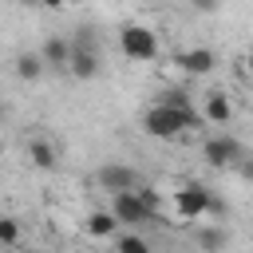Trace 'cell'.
Instances as JSON below:
<instances>
[{"label":"cell","instance_id":"20","mask_svg":"<svg viewBox=\"0 0 253 253\" xmlns=\"http://www.w3.org/2000/svg\"><path fill=\"white\" fill-rule=\"evenodd\" d=\"M12 4H20V8H32V4H40V0H12Z\"/></svg>","mask_w":253,"mask_h":253},{"label":"cell","instance_id":"1","mask_svg":"<svg viewBox=\"0 0 253 253\" xmlns=\"http://www.w3.org/2000/svg\"><path fill=\"white\" fill-rule=\"evenodd\" d=\"M198 126H206V119H202V111H194V103H190V107L154 103V107L142 115V130H146L150 138H178V134L198 130Z\"/></svg>","mask_w":253,"mask_h":253},{"label":"cell","instance_id":"11","mask_svg":"<svg viewBox=\"0 0 253 253\" xmlns=\"http://www.w3.org/2000/svg\"><path fill=\"white\" fill-rule=\"evenodd\" d=\"M229 245V229L225 225H206V229H198V249L202 253H221Z\"/></svg>","mask_w":253,"mask_h":253},{"label":"cell","instance_id":"14","mask_svg":"<svg viewBox=\"0 0 253 253\" xmlns=\"http://www.w3.org/2000/svg\"><path fill=\"white\" fill-rule=\"evenodd\" d=\"M115 229H119V221H115L111 210H95V213H87V233H91V237H111Z\"/></svg>","mask_w":253,"mask_h":253},{"label":"cell","instance_id":"3","mask_svg":"<svg viewBox=\"0 0 253 253\" xmlns=\"http://www.w3.org/2000/svg\"><path fill=\"white\" fill-rule=\"evenodd\" d=\"M119 47L126 51V59H138V63L158 59V36L146 24H123L119 28Z\"/></svg>","mask_w":253,"mask_h":253},{"label":"cell","instance_id":"7","mask_svg":"<svg viewBox=\"0 0 253 253\" xmlns=\"http://www.w3.org/2000/svg\"><path fill=\"white\" fill-rule=\"evenodd\" d=\"M210 186H202V182H186V186H178L174 190V210H178V217L182 221H194V217H202L206 213V206H210Z\"/></svg>","mask_w":253,"mask_h":253},{"label":"cell","instance_id":"4","mask_svg":"<svg viewBox=\"0 0 253 253\" xmlns=\"http://www.w3.org/2000/svg\"><path fill=\"white\" fill-rule=\"evenodd\" d=\"M138 190V186H134ZM134 190H123V194H111V213H115V221L119 225H150L154 217H158V210H150Z\"/></svg>","mask_w":253,"mask_h":253},{"label":"cell","instance_id":"15","mask_svg":"<svg viewBox=\"0 0 253 253\" xmlns=\"http://www.w3.org/2000/svg\"><path fill=\"white\" fill-rule=\"evenodd\" d=\"M115 253H150V245H146L138 233H123V237L115 241Z\"/></svg>","mask_w":253,"mask_h":253},{"label":"cell","instance_id":"21","mask_svg":"<svg viewBox=\"0 0 253 253\" xmlns=\"http://www.w3.org/2000/svg\"><path fill=\"white\" fill-rule=\"evenodd\" d=\"M245 67H249V75H253V51H249V55H245Z\"/></svg>","mask_w":253,"mask_h":253},{"label":"cell","instance_id":"16","mask_svg":"<svg viewBox=\"0 0 253 253\" xmlns=\"http://www.w3.org/2000/svg\"><path fill=\"white\" fill-rule=\"evenodd\" d=\"M20 241V221L16 217H0V245H16Z\"/></svg>","mask_w":253,"mask_h":253},{"label":"cell","instance_id":"9","mask_svg":"<svg viewBox=\"0 0 253 253\" xmlns=\"http://www.w3.org/2000/svg\"><path fill=\"white\" fill-rule=\"evenodd\" d=\"M178 67H182L186 75H210V71L217 67V55H213L210 47H190V51L178 55Z\"/></svg>","mask_w":253,"mask_h":253},{"label":"cell","instance_id":"5","mask_svg":"<svg viewBox=\"0 0 253 253\" xmlns=\"http://www.w3.org/2000/svg\"><path fill=\"white\" fill-rule=\"evenodd\" d=\"M202 158L213 166V170H225V166H237L245 158V146L233 138V134H210L206 146H202Z\"/></svg>","mask_w":253,"mask_h":253},{"label":"cell","instance_id":"8","mask_svg":"<svg viewBox=\"0 0 253 253\" xmlns=\"http://www.w3.org/2000/svg\"><path fill=\"white\" fill-rule=\"evenodd\" d=\"M40 59H43V67H51V71H67L71 40H63V36H47L43 47H40Z\"/></svg>","mask_w":253,"mask_h":253},{"label":"cell","instance_id":"19","mask_svg":"<svg viewBox=\"0 0 253 253\" xmlns=\"http://www.w3.org/2000/svg\"><path fill=\"white\" fill-rule=\"evenodd\" d=\"M43 8H63V0H40Z\"/></svg>","mask_w":253,"mask_h":253},{"label":"cell","instance_id":"6","mask_svg":"<svg viewBox=\"0 0 253 253\" xmlns=\"http://www.w3.org/2000/svg\"><path fill=\"white\" fill-rule=\"evenodd\" d=\"M95 182H99V190H107V194H123V190L142 186L138 170L126 166V162H103V166L95 170Z\"/></svg>","mask_w":253,"mask_h":253},{"label":"cell","instance_id":"22","mask_svg":"<svg viewBox=\"0 0 253 253\" xmlns=\"http://www.w3.org/2000/svg\"><path fill=\"white\" fill-rule=\"evenodd\" d=\"M0 119H4V103H0Z\"/></svg>","mask_w":253,"mask_h":253},{"label":"cell","instance_id":"12","mask_svg":"<svg viewBox=\"0 0 253 253\" xmlns=\"http://www.w3.org/2000/svg\"><path fill=\"white\" fill-rule=\"evenodd\" d=\"M28 158H32V166H40V170H51L55 166V146L47 142V138H28Z\"/></svg>","mask_w":253,"mask_h":253},{"label":"cell","instance_id":"13","mask_svg":"<svg viewBox=\"0 0 253 253\" xmlns=\"http://www.w3.org/2000/svg\"><path fill=\"white\" fill-rule=\"evenodd\" d=\"M43 71H47V67H43V59H40L36 51H20V55H16V75H20L24 83H36Z\"/></svg>","mask_w":253,"mask_h":253},{"label":"cell","instance_id":"2","mask_svg":"<svg viewBox=\"0 0 253 253\" xmlns=\"http://www.w3.org/2000/svg\"><path fill=\"white\" fill-rule=\"evenodd\" d=\"M99 67H103V59H99V36L83 24V28H75V36H71V59H67V71L75 75V79H95L99 75Z\"/></svg>","mask_w":253,"mask_h":253},{"label":"cell","instance_id":"10","mask_svg":"<svg viewBox=\"0 0 253 253\" xmlns=\"http://www.w3.org/2000/svg\"><path fill=\"white\" fill-rule=\"evenodd\" d=\"M202 119H206L210 126H225V123L233 119V107H229V99H225L221 91H210V95H206V107H202Z\"/></svg>","mask_w":253,"mask_h":253},{"label":"cell","instance_id":"18","mask_svg":"<svg viewBox=\"0 0 253 253\" xmlns=\"http://www.w3.org/2000/svg\"><path fill=\"white\" fill-rule=\"evenodd\" d=\"M225 210H229V206H225L221 198H213V194H210V206H206V213H213V217H225Z\"/></svg>","mask_w":253,"mask_h":253},{"label":"cell","instance_id":"23","mask_svg":"<svg viewBox=\"0 0 253 253\" xmlns=\"http://www.w3.org/2000/svg\"><path fill=\"white\" fill-rule=\"evenodd\" d=\"M32 253H43V249H32Z\"/></svg>","mask_w":253,"mask_h":253},{"label":"cell","instance_id":"17","mask_svg":"<svg viewBox=\"0 0 253 253\" xmlns=\"http://www.w3.org/2000/svg\"><path fill=\"white\" fill-rule=\"evenodd\" d=\"M186 4H190L194 12H217V8H221V0H186Z\"/></svg>","mask_w":253,"mask_h":253}]
</instances>
